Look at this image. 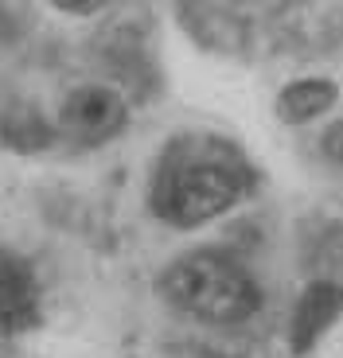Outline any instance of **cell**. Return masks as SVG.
Here are the masks:
<instances>
[{"instance_id": "3957f363", "label": "cell", "mask_w": 343, "mask_h": 358, "mask_svg": "<svg viewBox=\"0 0 343 358\" xmlns=\"http://www.w3.org/2000/svg\"><path fill=\"white\" fill-rule=\"evenodd\" d=\"M129 125V101L118 86L109 82H86L74 86L59 106L55 117V136L78 144V148H102L118 141Z\"/></svg>"}, {"instance_id": "5b68a950", "label": "cell", "mask_w": 343, "mask_h": 358, "mask_svg": "<svg viewBox=\"0 0 343 358\" xmlns=\"http://www.w3.org/2000/svg\"><path fill=\"white\" fill-rule=\"evenodd\" d=\"M343 315V285L340 280H312L304 285V292L297 296V308H293L289 320V347L293 355H308L324 339L328 327H335V320Z\"/></svg>"}, {"instance_id": "6da1fadb", "label": "cell", "mask_w": 343, "mask_h": 358, "mask_svg": "<svg viewBox=\"0 0 343 358\" xmlns=\"http://www.w3.org/2000/svg\"><path fill=\"white\" fill-rule=\"evenodd\" d=\"M253 187V168L223 136L168 141L153 176L148 206L172 230H195L238 206Z\"/></svg>"}, {"instance_id": "52a82bcc", "label": "cell", "mask_w": 343, "mask_h": 358, "mask_svg": "<svg viewBox=\"0 0 343 358\" xmlns=\"http://www.w3.org/2000/svg\"><path fill=\"white\" fill-rule=\"evenodd\" d=\"M0 144L12 152H43L55 144V125L36 106H12L0 113Z\"/></svg>"}, {"instance_id": "ba28073f", "label": "cell", "mask_w": 343, "mask_h": 358, "mask_svg": "<svg viewBox=\"0 0 343 358\" xmlns=\"http://www.w3.org/2000/svg\"><path fill=\"white\" fill-rule=\"evenodd\" d=\"M55 12H63V16H98L106 12L113 0H47Z\"/></svg>"}, {"instance_id": "7a4b0ae2", "label": "cell", "mask_w": 343, "mask_h": 358, "mask_svg": "<svg viewBox=\"0 0 343 358\" xmlns=\"http://www.w3.org/2000/svg\"><path fill=\"white\" fill-rule=\"evenodd\" d=\"M160 292L172 308L211 327L246 323L262 308V288L253 273L218 250H195L172 261L160 277Z\"/></svg>"}, {"instance_id": "277c9868", "label": "cell", "mask_w": 343, "mask_h": 358, "mask_svg": "<svg viewBox=\"0 0 343 358\" xmlns=\"http://www.w3.org/2000/svg\"><path fill=\"white\" fill-rule=\"evenodd\" d=\"M43 323V288L36 265L12 250H0V343L20 339Z\"/></svg>"}, {"instance_id": "8992f818", "label": "cell", "mask_w": 343, "mask_h": 358, "mask_svg": "<svg viewBox=\"0 0 343 358\" xmlns=\"http://www.w3.org/2000/svg\"><path fill=\"white\" fill-rule=\"evenodd\" d=\"M340 101V86L332 78H297L277 94V117L285 125H308L324 117Z\"/></svg>"}, {"instance_id": "9c48e42d", "label": "cell", "mask_w": 343, "mask_h": 358, "mask_svg": "<svg viewBox=\"0 0 343 358\" xmlns=\"http://www.w3.org/2000/svg\"><path fill=\"white\" fill-rule=\"evenodd\" d=\"M320 152H324L332 164H340V168H343V117L324 129V136H320Z\"/></svg>"}]
</instances>
